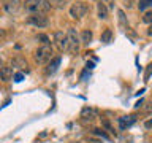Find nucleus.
Segmentation results:
<instances>
[{
    "instance_id": "obj_13",
    "label": "nucleus",
    "mask_w": 152,
    "mask_h": 143,
    "mask_svg": "<svg viewBox=\"0 0 152 143\" xmlns=\"http://www.w3.org/2000/svg\"><path fill=\"white\" fill-rule=\"evenodd\" d=\"M97 13H98V18L100 19H106L108 18V8H106V5L102 3V2H98L97 3Z\"/></svg>"
},
{
    "instance_id": "obj_25",
    "label": "nucleus",
    "mask_w": 152,
    "mask_h": 143,
    "mask_svg": "<svg viewBox=\"0 0 152 143\" xmlns=\"http://www.w3.org/2000/svg\"><path fill=\"white\" fill-rule=\"evenodd\" d=\"M144 127H146V129H149V130L152 129V118H149V119H147V121L144 122Z\"/></svg>"
},
{
    "instance_id": "obj_14",
    "label": "nucleus",
    "mask_w": 152,
    "mask_h": 143,
    "mask_svg": "<svg viewBox=\"0 0 152 143\" xmlns=\"http://www.w3.org/2000/svg\"><path fill=\"white\" fill-rule=\"evenodd\" d=\"M111 38H113V30H111V29H104L103 33H102V41L103 43H109V41H111Z\"/></svg>"
},
{
    "instance_id": "obj_21",
    "label": "nucleus",
    "mask_w": 152,
    "mask_h": 143,
    "mask_svg": "<svg viewBox=\"0 0 152 143\" xmlns=\"http://www.w3.org/2000/svg\"><path fill=\"white\" fill-rule=\"evenodd\" d=\"M102 124H103L104 127H106V130H108V132H111V133H114V135H116V132H114V129L111 127V124H109V122L106 121V119H102Z\"/></svg>"
},
{
    "instance_id": "obj_27",
    "label": "nucleus",
    "mask_w": 152,
    "mask_h": 143,
    "mask_svg": "<svg viewBox=\"0 0 152 143\" xmlns=\"http://www.w3.org/2000/svg\"><path fill=\"white\" fill-rule=\"evenodd\" d=\"M87 69H94V62H87Z\"/></svg>"
},
{
    "instance_id": "obj_22",
    "label": "nucleus",
    "mask_w": 152,
    "mask_h": 143,
    "mask_svg": "<svg viewBox=\"0 0 152 143\" xmlns=\"http://www.w3.org/2000/svg\"><path fill=\"white\" fill-rule=\"evenodd\" d=\"M119 21H121V26H122V27H125V26H127V24H125V14H124L122 10L119 11Z\"/></svg>"
},
{
    "instance_id": "obj_12",
    "label": "nucleus",
    "mask_w": 152,
    "mask_h": 143,
    "mask_svg": "<svg viewBox=\"0 0 152 143\" xmlns=\"http://www.w3.org/2000/svg\"><path fill=\"white\" fill-rule=\"evenodd\" d=\"M92 37H94L92 30L86 29V30H83V32H81V35H79V38H81V43H83V45H89V43L92 41Z\"/></svg>"
},
{
    "instance_id": "obj_4",
    "label": "nucleus",
    "mask_w": 152,
    "mask_h": 143,
    "mask_svg": "<svg viewBox=\"0 0 152 143\" xmlns=\"http://www.w3.org/2000/svg\"><path fill=\"white\" fill-rule=\"evenodd\" d=\"M89 13V5L86 2H76L70 7V16L75 19H81Z\"/></svg>"
},
{
    "instance_id": "obj_20",
    "label": "nucleus",
    "mask_w": 152,
    "mask_h": 143,
    "mask_svg": "<svg viewBox=\"0 0 152 143\" xmlns=\"http://www.w3.org/2000/svg\"><path fill=\"white\" fill-rule=\"evenodd\" d=\"M37 40H40L43 45H49V38H48V35H43V33H40V35L37 37Z\"/></svg>"
},
{
    "instance_id": "obj_28",
    "label": "nucleus",
    "mask_w": 152,
    "mask_h": 143,
    "mask_svg": "<svg viewBox=\"0 0 152 143\" xmlns=\"http://www.w3.org/2000/svg\"><path fill=\"white\" fill-rule=\"evenodd\" d=\"M147 33H149V35L152 37V24H151V27H149V30H147Z\"/></svg>"
},
{
    "instance_id": "obj_2",
    "label": "nucleus",
    "mask_w": 152,
    "mask_h": 143,
    "mask_svg": "<svg viewBox=\"0 0 152 143\" xmlns=\"http://www.w3.org/2000/svg\"><path fill=\"white\" fill-rule=\"evenodd\" d=\"M51 59H52V48L49 45H43V46H40L35 51V60H37V64L45 65Z\"/></svg>"
},
{
    "instance_id": "obj_18",
    "label": "nucleus",
    "mask_w": 152,
    "mask_h": 143,
    "mask_svg": "<svg viewBox=\"0 0 152 143\" xmlns=\"http://www.w3.org/2000/svg\"><path fill=\"white\" fill-rule=\"evenodd\" d=\"M11 64H13V65H16V67H19V69H21V67H27V62L24 60V59H14Z\"/></svg>"
},
{
    "instance_id": "obj_17",
    "label": "nucleus",
    "mask_w": 152,
    "mask_h": 143,
    "mask_svg": "<svg viewBox=\"0 0 152 143\" xmlns=\"http://www.w3.org/2000/svg\"><path fill=\"white\" fill-rule=\"evenodd\" d=\"M142 22H146V24H152V10L151 11H146L144 13V16H142Z\"/></svg>"
},
{
    "instance_id": "obj_29",
    "label": "nucleus",
    "mask_w": 152,
    "mask_h": 143,
    "mask_svg": "<svg viewBox=\"0 0 152 143\" xmlns=\"http://www.w3.org/2000/svg\"><path fill=\"white\" fill-rule=\"evenodd\" d=\"M0 37H3V30H0Z\"/></svg>"
},
{
    "instance_id": "obj_11",
    "label": "nucleus",
    "mask_w": 152,
    "mask_h": 143,
    "mask_svg": "<svg viewBox=\"0 0 152 143\" xmlns=\"http://www.w3.org/2000/svg\"><path fill=\"white\" fill-rule=\"evenodd\" d=\"M0 80L5 81V83L13 80V69L11 67H0Z\"/></svg>"
},
{
    "instance_id": "obj_6",
    "label": "nucleus",
    "mask_w": 152,
    "mask_h": 143,
    "mask_svg": "<svg viewBox=\"0 0 152 143\" xmlns=\"http://www.w3.org/2000/svg\"><path fill=\"white\" fill-rule=\"evenodd\" d=\"M54 43H56V46H57V49L59 51H68V37H66V33L64 32H56L54 33Z\"/></svg>"
},
{
    "instance_id": "obj_19",
    "label": "nucleus",
    "mask_w": 152,
    "mask_h": 143,
    "mask_svg": "<svg viewBox=\"0 0 152 143\" xmlns=\"http://www.w3.org/2000/svg\"><path fill=\"white\" fill-rule=\"evenodd\" d=\"M49 3H51V7H64L65 5V0H49Z\"/></svg>"
},
{
    "instance_id": "obj_23",
    "label": "nucleus",
    "mask_w": 152,
    "mask_h": 143,
    "mask_svg": "<svg viewBox=\"0 0 152 143\" xmlns=\"http://www.w3.org/2000/svg\"><path fill=\"white\" fill-rule=\"evenodd\" d=\"M152 73V64L147 65V70H146V73H144V81H149V76Z\"/></svg>"
},
{
    "instance_id": "obj_24",
    "label": "nucleus",
    "mask_w": 152,
    "mask_h": 143,
    "mask_svg": "<svg viewBox=\"0 0 152 143\" xmlns=\"http://www.w3.org/2000/svg\"><path fill=\"white\" fill-rule=\"evenodd\" d=\"M13 80H14V83H21V81L24 80V75L22 73H14L13 75Z\"/></svg>"
},
{
    "instance_id": "obj_15",
    "label": "nucleus",
    "mask_w": 152,
    "mask_h": 143,
    "mask_svg": "<svg viewBox=\"0 0 152 143\" xmlns=\"http://www.w3.org/2000/svg\"><path fill=\"white\" fill-rule=\"evenodd\" d=\"M138 8H140V11H146L147 8H152V0H140Z\"/></svg>"
},
{
    "instance_id": "obj_16",
    "label": "nucleus",
    "mask_w": 152,
    "mask_h": 143,
    "mask_svg": "<svg viewBox=\"0 0 152 143\" xmlns=\"http://www.w3.org/2000/svg\"><path fill=\"white\" fill-rule=\"evenodd\" d=\"M92 133H94V135H97V137H102V138H104V140H109L108 133L104 132L103 129H94V130H92Z\"/></svg>"
},
{
    "instance_id": "obj_8",
    "label": "nucleus",
    "mask_w": 152,
    "mask_h": 143,
    "mask_svg": "<svg viewBox=\"0 0 152 143\" xmlns=\"http://www.w3.org/2000/svg\"><path fill=\"white\" fill-rule=\"evenodd\" d=\"M136 122V114H127V116L119 118V129L121 130H127L128 127H132Z\"/></svg>"
},
{
    "instance_id": "obj_3",
    "label": "nucleus",
    "mask_w": 152,
    "mask_h": 143,
    "mask_svg": "<svg viewBox=\"0 0 152 143\" xmlns=\"http://www.w3.org/2000/svg\"><path fill=\"white\" fill-rule=\"evenodd\" d=\"M66 37H68V51L71 54H75V52L79 51V45H81V38H79V33L76 32V29H68V33H66Z\"/></svg>"
},
{
    "instance_id": "obj_10",
    "label": "nucleus",
    "mask_w": 152,
    "mask_h": 143,
    "mask_svg": "<svg viewBox=\"0 0 152 143\" xmlns=\"http://www.w3.org/2000/svg\"><path fill=\"white\" fill-rule=\"evenodd\" d=\"M95 118H97V113H95L92 108H89V107L83 108V111H81V119H83L84 122H87V121L92 122Z\"/></svg>"
},
{
    "instance_id": "obj_31",
    "label": "nucleus",
    "mask_w": 152,
    "mask_h": 143,
    "mask_svg": "<svg viewBox=\"0 0 152 143\" xmlns=\"http://www.w3.org/2000/svg\"><path fill=\"white\" fill-rule=\"evenodd\" d=\"M98 2H102V3H104V0H98Z\"/></svg>"
},
{
    "instance_id": "obj_30",
    "label": "nucleus",
    "mask_w": 152,
    "mask_h": 143,
    "mask_svg": "<svg viewBox=\"0 0 152 143\" xmlns=\"http://www.w3.org/2000/svg\"><path fill=\"white\" fill-rule=\"evenodd\" d=\"M0 67H2V57H0Z\"/></svg>"
},
{
    "instance_id": "obj_26",
    "label": "nucleus",
    "mask_w": 152,
    "mask_h": 143,
    "mask_svg": "<svg viewBox=\"0 0 152 143\" xmlns=\"http://www.w3.org/2000/svg\"><path fill=\"white\" fill-rule=\"evenodd\" d=\"M142 103H144V100H142V99H140V100H138V102L135 103V108H140V107H141Z\"/></svg>"
},
{
    "instance_id": "obj_5",
    "label": "nucleus",
    "mask_w": 152,
    "mask_h": 143,
    "mask_svg": "<svg viewBox=\"0 0 152 143\" xmlns=\"http://www.w3.org/2000/svg\"><path fill=\"white\" fill-rule=\"evenodd\" d=\"M27 24H30L33 27H46L49 24V19H48L45 14H30L27 18Z\"/></svg>"
},
{
    "instance_id": "obj_7",
    "label": "nucleus",
    "mask_w": 152,
    "mask_h": 143,
    "mask_svg": "<svg viewBox=\"0 0 152 143\" xmlns=\"http://www.w3.org/2000/svg\"><path fill=\"white\" fill-rule=\"evenodd\" d=\"M21 7H22V0H5V2H3V8H5V11L10 13V14L18 13Z\"/></svg>"
},
{
    "instance_id": "obj_9",
    "label": "nucleus",
    "mask_w": 152,
    "mask_h": 143,
    "mask_svg": "<svg viewBox=\"0 0 152 143\" xmlns=\"http://www.w3.org/2000/svg\"><path fill=\"white\" fill-rule=\"evenodd\" d=\"M60 62H62V57H60V56H56L54 59H51V60H49V64H48L46 73H48V75L56 73L57 69H59V65H60Z\"/></svg>"
},
{
    "instance_id": "obj_1",
    "label": "nucleus",
    "mask_w": 152,
    "mask_h": 143,
    "mask_svg": "<svg viewBox=\"0 0 152 143\" xmlns=\"http://www.w3.org/2000/svg\"><path fill=\"white\" fill-rule=\"evenodd\" d=\"M49 0H26L24 3V10L28 14H45L51 10Z\"/></svg>"
}]
</instances>
